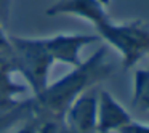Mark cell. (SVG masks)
Here are the masks:
<instances>
[{
    "mask_svg": "<svg viewBox=\"0 0 149 133\" xmlns=\"http://www.w3.org/2000/svg\"><path fill=\"white\" fill-rule=\"evenodd\" d=\"M114 72V66L107 61V48L101 47L79 66L72 68L66 75L58 79L32 100L21 101L16 107L18 120H43L53 117H64L68 107L82 93L91 90L95 85L106 80Z\"/></svg>",
    "mask_w": 149,
    "mask_h": 133,
    "instance_id": "6da1fadb",
    "label": "cell"
},
{
    "mask_svg": "<svg viewBox=\"0 0 149 133\" xmlns=\"http://www.w3.org/2000/svg\"><path fill=\"white\" fill-rule=\"evenodd\" d=\"M107 7H104L100 0H56L55 3L47 10L48 16L56 15H71L93 24V27H98L106 19H109Z\"/></svg>",
    "mask_w": 149,
    "mask_h": 133,
    "instance_id": "52a82bcc",
    "label": "cell"
},
{
    "mask_svg": "<svg viewBox=\"0 0 149 133\" xmlns=\"http://www.w3.org/2000/svg\"><path fill=\"white\" fill-rule=\"evenodd\" d=\"M11 52L8 59L13 72H18L26 80L27 88L39 95L48 87L50 69L53 58L45 45V39H26L10 36Z\"/></svg>",
    "mask_w": 149,
    "mask_h": 133,
    "instance_id": "7a4b0ae2",
    "label": "cell"
},
{
    "mask_svg": "<svg viewBox=\"0 0 149 133\" xmlns=\"http://www.w3.org/2000/svg\"><path fill=\"white\" fill-rule=\"evenodd\" d=\"M133 120L132 114L112 96L107 90H101L98 93V133H112L123 128Z\"/></svg>",
    "mask_w": 149,
    "mask_h": 133,
    "instance_id": "8992f818",
    "label": "cell"
},
{
    "mask_svg": "<svg viewBox=\"0 0 149 133\" xmlns=\"http://www.w3.org/2000/svg\"><path fill=\"white\" fill-rule=\"evenodd\" d=\"M15 133H37V122L36 120H23V125L16 130Z\"/></svg>",
    "mask_w": 149,
    "mask_h": 133,
    "instance_id": "5bb4252c",
    "label": "cell"
},
{
    "mask_svg": "<svg viewBox=\"0 0 149 133\" xmlns=\"http://www.w3.org/2000/svg\"><path fill=\"white\" fill-rule=\"evenodd\" d=\"M8 72H13V69H11V63H10V59H8L7 55L0 53V75L8 74Z\"/></svg>",
    "mask_w": 149,
    "mask_h": 133,
    "instance_id": "9a60e30c",
    "label": "cell"
},
{
    "mask_svg": "<svg viewBox=\"0 0 149 133\" xmlns=\"http://www.w3.org/2000/svg\"><path fill=\"white\" fill-rule=\"evenodd\" d=\"M64 120L77 133H95L98 120V95L93 90L82 93L68 107Z\"/></svg>",
    "mask_w": 149,
    "mask_h": 133,
    "instance_id": "5b68a950",
    "label": "cell"
},
{
    "mask_svg": "<svg viewBox=\"0 0 149 133\" xmlns=\"http://www.w3.org/2000/svg\"><path fill=\"white\" fill-rule=\"evenodd\" d=\"M148 69H149V68H148Z\"/></svg>",
    "mask_w": 149,
    "mask_h": 133,
    "instance_id": "e0dca14e",
    "label": "cell"
},
{
    "mask_svg": "<svg viewBox=\"0 0 149 133\" xmlns=\"http://www.w3.org/2000/svg\"><path fill=\"white\" fill-rule=\"evenodd\" d=\"M13 0H0V24L5 26L10 18V7Z\"/></svg>",
    "mask_w": 149,
    "mask_h": 133,
    "instance_id": "4fadbf2b",
    "label": "cell"
},
{
    "mask_svg": "<svg viewBox=\"0 0 149 133\" xmlns=\"http://www.w3.org/2000/svg\"><path fill=\"white\" fill-rule=\"evenodd\" d=\"M27 90V85L13 80L11 72L0 75V117L7 116L21 104L19 96Z\"/></svg>",
    "mask_w": 149,
    "mask_h": 133,
    "instance_id": "ba28073f",
    "label": "cell"
},
{
    "mask_svg": "<svg viewBox=\"0 0 149 133\" xmlns=\"http://www.w3.org/2000/svg\"><path fill=\"white\" fill-rule=\"evenodd\" d=\"M96 29V36L103 39L120 55L123 69H132L149 55V24L141 19L116 23L109 18Z\"/></svg>",
    "mask_w": 149,
    "mask_h": 133,
    "instance_id": "3957f363",
    "label": "cell"
},
{
    "mask_svg": "<svg viewBox=\"0 0 149 133\" xmlns=\"http://www.w3.org/2000/svg\"><path fill=\"white\" fill-rule=\"evenodd\" d=\"M11 52V43H10V36H7L5 32L3 26L0 24V53H3V55H10Z\"/></svg>",
    "mask_w": 149,
    "mask_h": 133,
    "instance_id": "7c38bea8",
    "label": "cell"
},
{
    "mask_svg": "<svg viewBox=\"0 0 149 133\" xmlns=\"http://www.w3.org/2000/svg\"><path fill=\"white\" fill-rule=\"evenodd\" d=\"M119 133H149V125L148 123H141V122H136V120H132Z\"/></svg>",
    "mask_w": 149,
    "mask_h": 133,
    "instance_id": "8fae6325",
    "label": "cell"
},
{
    "mask_svg": "<svg viewBox=\"0 0 149 133\" xmlns=\"http://www.w3.org/2000/svg\"><path fill=\"white\" fill-rule=\"evenodd\" d=\"M100 2H101V3L104 5V7H107V5H109V2H111V0H100Z\"/></svg>",
    "mask_w": 149,
    "mask_h": 133,
    "instance_id": "2e32d148",
    "label": "cell"
},
{
    "mask_svg": "<svg viewBox=\"0 0 149 133\" xmlns=\"http://www.w3.org/2000/svg\"><path fill=\"white\" fill-rule=\"evenodd\" d=\"M132 104L139 112H149V69H136L133 74Z\"/></svg>",
    "mask_w": 149,
    "mask_h": 133,
    "instance_id": "9c48e42d",
    "label": "cell"
},
{
    "mask_svg": "<svg viewBox=\"0 0 149 133\" xmlns=\"http://www.w3.org/2000/svg\"><path fill=\"white\" fill-rule=\"evenodd\" d=\"M37 133H77L66 123L64 117H53L37 122Z\"/></svg>",
    "mask_w": 149,
    "mask_h": 133,
    "instance_id": "30bf717a",
    "label": "cell"
},
{
    "mask_svg": "<svg viewBox=\"0 0 149 133\" xmlns=\"http://www.w3.org/2000/svg\"><path fill=\"white\" fill-rule=\"evenodd\" d=\"M98 36L87 34H58L45 39V45L48 48L55 63H63L71 68L79 66L82 59V50L91 43L98 42Z\"/></svg>",
    "mask_w": 149,
    "mask_h": 133,
    "instance_id": "277c9868",
    "label": "cell"
}]
</instances>
